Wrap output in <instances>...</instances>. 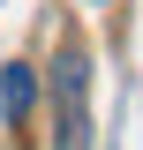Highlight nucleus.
Returning a JSON list of instances; mask_svg holds the SVG:
<instances>
[{
    "mask_svg": "<svg viewBox=\"0 0 143 150\" xmlns=\"http://www.w3.org/2000/svg\"><path fill=\"white\" fill-rule=\"evenodd\" d=\"M53 150H90V60L75 45L53 60Z\"/></svg>",
    "mask_w": 143,
    "mask_h": 150,
    "instance_id": "f257e3e1",
    "label": "nucleus"
},
{
    "mask_svg": "<svg viewBox=\"0 0 143 150\" xmlns=\"http://www.w3.org/2000/svg\"><path fill=\"white\" fill-rule=\"evenodd\" d=\"M30 105H38V75H30V60H8V68H0V120H23Z\"/></svg>",
    "mask_w": 143,
    "mask_h": 150,
    "instance_id": "f03ea898",
    "label": "nucleus"
}]
</instances>
